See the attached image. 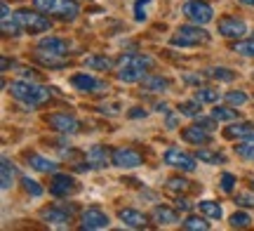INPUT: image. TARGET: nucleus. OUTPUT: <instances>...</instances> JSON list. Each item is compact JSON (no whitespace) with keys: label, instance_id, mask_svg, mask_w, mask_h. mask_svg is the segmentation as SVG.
Wrapping results in <instances>:
<instances>
[{"label":"nucleus","instance_id":"nucleus-15","mask_svg":"<svg viewBox=\"0 0 254 231\" xmlns=\"http://www.w3.org/2000/svg\"><path fill=\"white\" fill-rule=\"evenodd\" d=\"M120 66H134V69H141V71H148L155 66V59L153 57L144 55V52H132V55H123L118 59Z\"/></svg>","mask_w":254,"mask_h":231},{"label":"nucleus","instance_id":"nucleus-10","mask_svg":"<svg viewBox=\"0 0 254 231\" xmlns=\"http://www.w3.org/2000/svg\"><path fill=\"white\" fill-rule=\"evenodd\" d=\"M109 215L99 210V208H87L85 213L80 215V229H87V231H99V229H106L109 227Z\"/></svg>","mask_w":254,"mask_h":231},{"label":"nucleus","instance_id":"nucleus-36","mask_svg":"<svg viewBox=\"0 0 254 231\" xmlns=\"http://www.w3.org/2000/svg\"><path fill=\"white\" fill-rule=\"evenodd\" d=\"M228 224H231L233 229H247V227L252 224V217L247 213H233L231 220H228Z\"/></svg>","mask_w":254,"mask_h":231},{"label":"nucleus","instance_id":"nucleus-3","mask_svg":"<svg viewBox=\"0 0 254 231\" xmlns=\"http://www.w3.org/2000/svg\"><path fill=\"white\" fill-rule=\"evenodd\" d=\"M182 12L189 21L200 24V26H205V24H209V21L214 19V9H212V5L205 2V0H189L182 7Z\"/></svg>","mask_w":254,"mask_h":231},{"label":"nucleus","instance_id":"nucleus-5","mask_svg":"<svg viewBox=\"0 0 254 231\" xmlns=\"http://www.w3.org/2000/svg\"><path fill=\"white\" fill-rule=\"evenodd\" d=\"M80 189V184L75 182V177L66 175V172H55L52 175V182H50V194L57 196V198H66V196L75 194Z\"/></svg>","mask_w":254,"mask_h":231},{"label":"nucleus","instance_id":"nucleus-33","mask_svg":"<svg viewBox=\"0 0 254 231\" xmlns=\"http://www.w3.org/2000/svg\"><path fill=\"white\" fill-rule=\"evenodd\" d=\"M212 116L217 120H221V123H233V120L238 118V111L231 109V106H217V109L212 111Z\"/></svg>","mask_w":254,"mask_h":231},{"label":"nucleus","instance_id":"nucleus-4","mask_svg":"<svg viewBox=\"0 0 254 231\" xmlns=\"http://www.w3.org/2000/svg\"><path fill=\"white\" fill-rule=\"evenodd\" d=\"M17 19L28 33H43V31H50V28H52V21H50L45 14H38V12H31V9H19Z\"/></svg>","mask_w":254,"mask_h":231},{"label":"nucleus","instance_id":"nucleus-28","mask_svg":"<svg viewBox=\"0 0 254 231\" xmlns=\"http://www.w3.org/2000/svg\"><path fill=\"white\" fill-rule=\"evenodd\" d=\"M205 76H207V78H214L219 83H231V80L236 78V74H233L231 69H224V66H212V69L205 71Z\"/></svg>","mask_w":254,"mask_h":231},{"label":"nucleus","instance_id":"nucleus-57","mask_svg":"<svg viewBox=\"0 0 254 231\" xmlns=\"http://www.w3.org/2000/svg\"><path fill=\"white\" fill-rule=\"evenodd\" d=\"M252 38H254V33H252Z\"/></svg>","mask_w":254,"mask_h":231},{"label":"nucleus","instance_id":"nucleus-38","mask_svg":"<svg viewBox=\"0 0 254 231\" xmlns=\"http://www.w3.org/2000/svg\"><path fill=\"white\" fill-rule=\"evenodd\" d=\"M21 186H24V191L28 196H43V186L38 184L36 179H31V177H21Z\"/></svg>","mask_w":254,"mask_h":231},{"label":"nucleus","instance_id":"nucleus-31","mask_svg":"<svg viewBox=\"0 0 254 231\" xmlns=\"http://www.w3.org/2000/svg\"><path fill=\"white\" fill-rule=\"evenodd\" d=\"M200 213L205 215V217H209V220H221V205L214 203V201H202V203H198Z\"/></svg>","mask_w":254,"mask_h":231},{"label":"nucleus","instance_id":"nucleus-9","mask_svg":"<svg viewBox=\"0 0 254 231\" xmlns=\"http://www.w3.org/2000/svg\"><path fill=\"white\" fill-rule=\"evenodd\" d=\"M47 125L55 130V132H62V135H75L80 130L78 118H73L68 113H50L47 116Z\"/></svg>","mask_w":254,"mask_h":231},{"label":"nucleus","instance_id":"nucleus-24","mask_svg":"<svg viewBox=\"0 0 254 231\" xmlns=\"http://www.w3.org/2000/svg\"><path fill=\"white\" fill-rule=\"evenodd\" d=\"M0 172H2V177H0V184H2V189L7 191L9 186L14 184V179H17V167H14V163H12L9 158H2Z\"/></svg>","mask_w":254,"mask_h":231},{"label":"nucleus","instance_id":"nucleus-46","mask_svg":"<svg viewBox=\"0 0 254 231\" xmlns=\"http://www.w3.org/2000/svg\"><path fill=\"white\" fill-rule=\"evenodd\" d=\"M174 203H177V208H179V210H184V213H189L190 208H193V205H190V201H189V198H184V196H177V198H174Z\"/></svg>","mask_w":254,"mask_h":231},{"label":"nucleus","instance_id":"nucleus-54","mask_svg":"<svg viewBox=\"0 0 254 231\" xmlns=\"http://www.w3.org/2000/svg\"><path fill=\"white\" fill-rule=\"evenodd\" d=\"M238 2H243V5H247V7H254V0H238Z\"/></svg>","mask_w":254,"mask_h":231},{"label":"nucleus","instance_id":"nucleus-20","mask_svg":"<svg viewBox=\"0 0 254 231\" xmlns=\"http://www.w3.org/2000/svg\"><path fill=\"white\" fill-rule=\"evenodd\" d=\"M118 217H120V222L125 224V227H129V229H144L146 227V215L139 213V210H134V208L120 210Z\"/></svg>","mask_w":254,"mask_h":231},{"label":"nucleus","instance_id":"nucleus-51","mask_svg":"<svg viewBox=\"0 0 254 231\" xmlns=\"http://www.w3.org/2000/svg\"><path fill=\"white\" fill-rule=\"evenodd\" d=\"M146 19V12L141 9V5H136V21H144Z\"/></svg>","mask_w":254,"mask_h":231},{"label":"nucleus","instance_id":"nucleus-8","mask_svg":"<svg viewBox=\"0 0 254 231\" xmlns=\"http://www.w3.org/2000/svg\"><path fill=\"white\" fill-rule=\"evenodd\" d=\"M165 163L170 167H177V170H182V172H193L195 170V158L189 156L186 151L182 149H167L165 151Z\"/></svg>","mask_w":254,"mask_h":231},{"label":"nucleus","instance_id":"nucleus-30","mask_svg":"<svg viewBox=\"0 0 254 231\" xmlns=\"http://www.w3.org/2000/svg\"><path fill=\"white\" fill-rule=\"evenodd\" d=\"M219 97H221V94H219V90H212V87H198L193 99H198L200 104H217Z\"/></svg>","mask_w":254,"mask_h":231},{"label":"nucleus","instance_id":"nucleus-17","mask_svg":"<svg viewBox=\"0 0 254 231\" xmlns=\"http://www.w3.org/2000/svg\"><path fill=\"white\" fill-rule=\"evenodd\" d=\"M172 80L170 78H163V76H144L141 78V90L151 94H160L165 90H170Z\"/></svg>","mask_w":254,"mask_h":231},{"label":"nucleus","instance_id":"nucleus-52","mask_svg":"<svg viewBox=\"0 0 254 231\" xmlns=\"http://www.w3.org/2000/svg\"><path fill=\"white\" fill-rule=\"evenodd\" d=\"M167 128L170 130L177 128V116H167Z\"/></svg>","mask_w":254,"mask_h":231},{"label":"nucleus","instance_id":"nucleus-22","mask_svg":"<svg viewBox=\"0 0 254 231\" xmlns=\"http://www.w3.org/2000/svg\"><path fill=\"white\" fill-rule=\"evenodd\" d=\"M55 14L64 21H73V19L80 14V5L75 2V0H59L55 7Z\"/></svg>","mask_w":254,"mask_h":231},{"label":"nucleus","instance_id":"nucleus-49","mask_svg":"<svg viewBox=\"0 0 254 231\" xmlns=\"http://www.w3.org/2000/svg\"><path fill=\"white\" fill-rule=\"evenodd\" d=\"M144 116H146V111H144V109H139V106L129 111V118H144Z\"/></svg>","mask_w":254,"mask_h":231},{"label":"nucleus","instance_id":"nucleus-32","mask_svg":"<svg viewBox=\"0 0 254 231\" xmlns=\"http://www.w3.org/2000/svg\"><path fill=\"white\" fill-rule=\"evenodd\" d=\"M182 227L186 231H209V222H205L202 217H195V215H190L182 222Z\"/></svg>","mask_w":254,"mask_h":231},{"label":"nucleus","instance_id":"nucleus-19","mask_svg":"<svg viewBox=\"0 0 254 231\" xmlns=\"http://www.w3.org/2000/svg\"><path fill=\"white\" fill-rule=\"evenodd\" d=\"M151 217H153V222L158 224V227H172V224L179 222V215H177V210L167 208V205H155L153 213H151Z\"/></svg>","mask_w":254,"mask_h":231},{"label":"nucleus","instance_id":"nucleus-7","mask_svg":"<svg viewBox=\"0 0 254 231\" xmlns=\"http://www.w3.org/2000/svg\"><path fill=\"white\" fill-rule=\"evenodd\" d=\"M40 220L45 224H50V227L64 229V227H68V224L73 222V215L68 213L64 205H52V208H43V210H40Z\"/></svg>","mask_w":254,"mask_h":231},{"label":"nucleus","instance_id":"nucleus-34","mask_svg":"<svg viewBox=\"0 0 254 231\" xmlns=\"http://www.w3.org/2000/svg\"><path fill=\"white\" fill-rule=\"evenodd\" d=\"M190 184H193V182L184 179V177H170V179H167V189H172V191H182V194H186V191L193 189Z\"/></svg>","mask_w":254,"mask_h":231},{"label":"nucleus","instance_id":"nucleus-26","mask_svg":"<svg viewBox=\"0 0 254 231\" xmlns=\"http://www.w3.org/2000/svg\"><path fill=\"white\" fill-rule=\"evenodd\" d=\"M144 76H146V71H141V69H134V66H120L118 80H123V83H141Z\"/></svg>","mask_w":254,"mask_h":231},{"label":"nucleus","instance_id":"nucleus-27","mask_svg":"<svg viewBox=\"0 0 254 231\" xmlns=\"http://www.w3.org/2000/svg\"><path fill=\"white\" fill-rule=\"evenodd\" d=\"M0 28H2V33L5 36H19L21 33V24H19V19H17V14L12 17V14H7V17H0Z\"/></svg>","mask_w":254,"mask_h":231},{"label":"nucleus","instance_id":"nucleus-18","mask_svg":"<svg viewBox=\"0 0 254 231\" xmlns=\"http://www.w3.org/2000/svg\"><path fill=\"white\" fill-rule=\"evenodd\" d=\"M38 50H45V52H55V55L66 57L68 55V43H66L64 38L47 36V38H40V40H38Z\"/></svg>","mask_w":254,"mask_h":231},{"label":"nucleus","instance_id":"nucleus-14","mask_svg":"<svg viewBox=\"0 0 254 231\" xmlns=\"http://www.w3.org/2000/svg\"><path fill=\"white\" fill-rule=\"evenodd\" d=\"M182 139L189 142V144L200 147V144H209V142H212V132L205 128H200V125H189V128L182 130Z\"/></svg>","mask_w":254,"mask_h":231},{"label":"nucleus","instance_id":"nucleus-25","mask_svg":"<svg viewBox=\"0 0 254 231\" xmlns=\"http://www.w3.org/2000/svg\"><path fill=\"white\" fill-rule=\"evenodd\" d=\"M85 66L92 69V71H111L116 62L111 57H101V55H92V57H85Z\"/></svg>","mask_w":254,"mask_h":231},{"label":"nucleus","instance_id":"nucleus-21","mask_svg":"<svg viewBox=\"0 0 254 231\" xmlns=\"http://www.w3.org/2000/svg\"><path fill=\"white\" fill-rule=\"evenodd\" d=\"M36 62L43 64L45 69H64L68 66V59L62 55H55V52H45V50H38L36 52Z\"/></svg>","mask_w":254,"mask_h":231},{"label":"nucleus","instance_id":"nucleus-23","mask_svg":"<svg viewBox=\"0 0 254 231\" xmlns=\"http://www.w3.org/2000/svg\"><path fill=\"white\" fill-rule=\"evenodd\" d=\"M28 165L33 167V170H38V172H52L55 175L57 172V163L55 160H50V158H45V156H38V154H28Z\"/></svg>","mask_w":254,"mask_h":231},{"label":"nucleus","instance_id":"nucleus-53","mask_svg":"<svg viewBox=\"0 0 254 231\" xmlns=\"http://www.w3.org/2000/svg\"><path fill=\"white\" fill-rule=\"evenodd\" d=\"M0 12H2L0 17H7V14H9V5H7V2H2V5H0Z\"/></svg>","mask_w":254,"mask_h":231},{"label":"nucleus","instance_id":"nucleus-47","mask_svg":"<svg viewBox=\"0 0 254 231\" xmlns=\"http://www.w3.org/2000/svg\"><path fill=\"white\" fill-rule=\"evenodd\" d=\"M202 78H207V76H190V74H186V76H184V83H189V85H198V87H200V83H202Z\"/></svg>","mask_w":254,"mask_h":231},{"label":"nucleus","instance_id":"nucleus-39","mask_svg":"<svg viewBox=\"0 0 254 231\" xmlns=\"http://www.w3.org/2000/svg\"><path fill=\"white\" fill-rule=\"evenodd\" d=\"M231 50L238 52V55H243V57H254V38L252 40H240V43H236Z\"/></svg>","mask_w":254,"mask_h":231},{"label":"nucleus","instance_id":"nucleus-48","mask_svg":"<svg viewBox=\"0 0 254 231\" xmlns=\"http://www.w3.org/2000/svg\"><path fill=\"white\" fill-rule=\"evenodd\" d=\"M21 76H24L26 80H33V83H38V80H40V76H38L33 69H21Z\"/></svg>","mask_w":254,"mask_h":231},{"label":"nucleus","instance_id":"nucleus-43","mask_svg":"<svg viewBox=\"0 0 254 231\" xmlns=\"http://www.w3.org/2000/svg\"><path fill=\"white\" fill-rule=\"evenodd\" d=\"M97 111L104 113V116H118L120 104H101V106H97Z\"/></svg>","mask_w":254,"mask_h":231},{"label":"nucleus","instance_id":"nucleus-41","mask_svg":"<svg viewBox=\"0 0 254 231\" xmlns=\"http://www.w3.org/2000/svg\"><path fill=\"white\" fill-rule=\"evenodd\" d=\"M59 0H33V7L38 12H47V14H55V7Z\"/></svg>","mask_w":254,"mask_h":231},{"label":"nucleus","instance_id":"nucleus-11","mask_svg":"<svg viewBox=\"0 0 254 231\" xmlns=\"http://www.w3.org/2000/svg\"><path fill=\"white\" fill-rule=\"evenodd\" d=\"M144 163V156L129 147H120L113 149V165L116 167H139Z\"/></svg>","mask_w":254,"mask_h":231},{"label":"nucleus","instance_id":"nucleus-44","mask_svg":"<svg viewBox=\"0 0 254 231\" xmlns=\"http://www.w3.org/2000/svg\"><path fill=\"white\" fill-rule=\"evenodd\" d=\"M236 203L243 205V208H254V196H250V194H238L236 196Z\"/></svg>","mask_w":254,"mask_h":231},{"label":"nucleus","instance_id":"nucleus-1","mask_svg":"<svg viewBox=\"0 0 254 231\" xmlns=\"http://www.w3.org/2000/svg\"><path fill=\"white\" fill-rule=\"evenodd\" d=\"M9 92L14 99H19L21 104H26L28 109H33V106H40V104H45L50 99V87L45 85H38L33 80H14V83L9 85Z\"/></svg>","mask_w":254,"mask_h":231},{"label":"nucleus","instance_id":"nucleus-56","mask_svg":"<svg viewBox=\"0 0 254 231\" xmlns=\"http://www.w3.org/2000/svg\"><path fill=\"white\" fill-rule=\"evenodd\" d=\"M141 2H148V0H141Z\"/></svg>","mask_w":254,"mask_h":231},{"label":"nucleus","instance_id":"nucleus-12","mask_svg":"<svg viewBox=\"0 0 254 231\" xmlns=\"http://www.w3.org/2000/svg\"><path fill=\"white\" fill-rule=\"evenodd\" d=\"M85 163H87V167H94V170L109 167L113 165V151H109L106 147H92L85 154Z\"/></svg>","mask_w":254,"mask_h":231},{"label":"nucleus","instance_id":"nucleus-42","mask_svg":"<svg viewBox=\"0 0 254 231\" xmlns=\"http://www.w3.org/2000/svg\"><path fill=\"white\" fill-rule=\"evenodd\" d=\"M219 186H221V191L231 194V191H233V186H236V177L231 175V172H224L221 179H219Z\"/></svg>","mask_w":254,"mask_h":231},{"label":"nucleus","instance_id":"nucleus-50","mask_svg":"<svg viewBox=\"0 0 254 231\" xmlns=\"http://www.w3.org/2000/svg\"><path fill=\"white\" fill-rule=\"evenodd\" d=\"M153 109H155V111H160V113H170V106H167L165 102H158Z\"/></svg>","mask_w":254,"mask_h":231},{"label":"nucleus","instance_id":"nucleus-40","mask_svg":"<svg viewBox=\"0 0 254 231\" xmlns=\"http://www.w3.org/2000/svg\"><path fill=\"white\" fill-rule=\"evenodd\" d=\"M224 99H226L231 106H243V104L247 102V94L243 92V90H231V92L224 94Z\"/></svg>","mask_w":254,"mask_h":231},{"label":"nucleus","instance_id":"nucleus-29","mask_svg":"<svg viewBox=\"0 0 254 231\" xmlns=\"http://www.w3.org/2000/svg\"><path fill=\"white\" fill-rule=\"evenodd\" d=\"M195 158H198V160H202V163H209V165H219V163H226V156H224V154L209 151V149H198Z\"/></svg>","mask_w":254,"mask_h":231},{"label":"nucleus","instance_id":"nucleus-6","mask_svg":"<svg viewBox=\"0 0 254 231\" xmlns=\"http://www.w3.org/2000/svg\"><path fill=\"white\" fill-rule=\"evenodd\" d=\"M71 85L78 90V92L85 94H99V92H109V85L104 80H97L94 76L90 74H75L71 76Z\"/></svg>","mask_w":254,"mask_h":231},{"label":"nucleus","instance_id":"nucleus-16","mask_svg":"<svg viewBox=\"0 0 254 231\" xmlns=\"http://www.w3.org/2000/svg\"><path fill=\"white\" fill-rule=\"evenodd\" d=\"M224 137L228 139H254V123H247V120H240V123H231L226 130H224Z\"/></svg>","mask_w":254,"mask_h":231},{"label":"nucleus","instance_id":"nucleus-35","mask_svg":"<svg viewBox=\"0 0 254 231\" xmlns=\"http://www.w3.org/2000/svg\"><path fill=\"white\" fill-rule=\"evenodd\" d=\"M200 106H202V104H200L198 99H193V102H184V104H179V113H182V116H189V118H198Z\"/></svg>","mask_w":254,"mask_h":231},{"label":"nucleus","instance_id":"nucleus-55","mask_svg":"<svg viewBox=\"0 0 254 231\" xmlns=\"http://www.w3.org/2000/svg\"><path fill=\"white\" fill-rule=\"evenodd\" d=\"M252 189H254V179H252Z\"/></svg>","mask_w":254,"mask_h":231},{"label":"nucleus","instance_id":"nucleus-37","mask_svg":"<svg viewBox=\"0 0 254 231\" xmlns=\"http://www.w3.org/2000/svg\"><path fill=\"white\" fill-rule=\"evenodd\" d=\"M236 154L240 158H245V160H254V139H247V142H243V144H238Z\"/></svg>","mask_w":254,"mask_h":231},{"label":"nucleus","instance_id":"nucleus-13","mask_svg":"<svg viewBox=\"0 0 254 231\" xmlns=\"http://www.w3.org/2000/svg\"><path fill=\"white\" fill-rule=\"evenodd\" d=\"M219 33L224 38H243L247 33V26L243 19L224 17V19H219Z\"/></svg>","mask_w":254,"mask_h":231},{"label":"nucleus","instance_id":"nucleus-2","mask_svg":"<svg viewBox=\"0 0 254 231\" xmlns=\"http://www.w3.org/2000/svg\"><path fill=\"white\" fill-rule=\"evenodd\" d=\"M170 43L174 47H198L209 43V33L200 24H186V26L177 28V33H172Z\"/></svg>","mask_w":254,"mask_h":231},{"label":"nucleus","instance_id":"nucleus-45","mask_svg":"<svg viewBox=\"0 0 254 231\" xmlns=\"http://www.w3.org/2000/svg\"><path fill=\"white\" fill-rule=\"evenodd\" d=\"M214 116H212V118H202V116H198V123H195V125H200V128H205V130H209V132H212V130H214Z\"/></svg>","mask_w":254,"mask_h":231}]
</instances>
